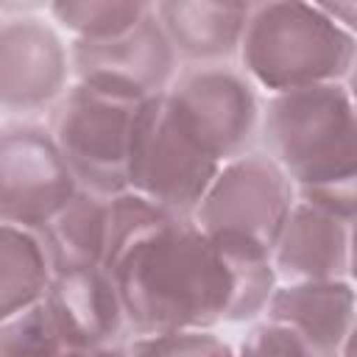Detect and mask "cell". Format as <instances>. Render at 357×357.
<instances>
[{"mask_svg": "<svg viewBox=\"0 0 357 357\" xmlns=\"http://www.w3.org/2000/svg\"><path fill=\"white\" fill-rule=\"evenodd\" d=\"M112 276L128 332H204L262 315L279 284L271 251L229 234H206L192 218H167L103 265Z\"/></svg>", "mask_w": 357, "mask_h": 357, "instance_id": "1", "label": "cell"}, {"mask_svg": "<svg viewBox=\"0 0 357 357\" xmlns=\"http://www.w3.org/2000/svg\"><path fill=\"white\" fill-rule=\"evenodd\" d=\"M357 39L335 25L318 3H251L240 42V70L268 95L321 84H349Z\"/></svg>", "mask_w": 357, "mask_h": 357, "instance_id": "2", "label": "cell"}, {"mask_svg": "<svg viewBox=\"0 0 357 357\" xmlns=\"http://www.w3.org/2000/svg\"><path fill=\"white\" fill-rule=\"evenodd\" d=\"M259 142L296 190L357 181V117L349 84L268 95Z\"/></svg>", "mask_w": 357, "mask_h": 357, "instance_id": "3", "label": "cell"}, {"mask_svg": "<svg viewBox=\"0 0 357 357\" xmlns=\"http://www.w3.org/2000/svg\"><path fill=\"white\" fill-rule=\"evenodd\" d=\"M181 134L212 162H231L259 142L262 100L234 64L178 67L162 95Z\"/></svg>", "mask_w": 357, "mask_h": 357, "instance_id": "4", "label": "cell"}, {"mask_svg": "<svg viewBox=\"0 0 357 357\" xmlns=\"http://www.w3.org/2000/svg\"><path fill=\"white\" fill-rule=\"evenodd\" d=\"M139 103L70 84L61 100L50 109L47 128L81 190L100 195L128 190L126 167Z\"/></svg>", "mask_w": 357, "mask_h": 357, "instance_id": "5", "label": "cell"}, {"mask_svg": "<svg viewBox=\"0 0 357 357\" xmlns=\"http://www.w3.org/2000/svg\"><path fill=\"white\" fill-rule=\"evenodd\" d=\"M162 95L137 106L126 187L178 218H192L220 165L181 134Z\"/></svg>", "mask_w": 357, "mask_h": 357, "instance_id": "6", "label": "cell"}, {"mask_svg": "<svg viewBox=\"0 0 357 357\" xmlns=\"http://www.w3.org/2000/svg\"><path fill=\"white\" fill-rule=\"evenodd\" d=\"M293 204L296 187L279 165L262 151H248L218 167L192 223L206 234L243 237L271 251Z\"/></svg>", "mask_w": 357, "mask_h": 357, "instance_id": "7", "label": "cell"}, {"mask_svg": "<svg viewBox=\"0 0 357 357\" xmlns=\"http://www.w3.org/2000/svg\"><path fill=\"white\" fill-rule=\"evenodd\" d=\"M78 184L61 159L47 126L8 120L0 126V223L36 231Z\"/></svg>", "mask_w": 357, "mask_h": 357, "instance_id": "8", "label": "cell"}, {"mask_svg": "<svg viewBox=\"0 0 357 357\" xmlns=\"http://www.w3.org/2000/svg\"><path fill=\"white\" fill-rule=\"evenodd\" d=\"M73 84L92 92L139 103L162 95L178 73V59L151 11L131 31L112 39L70 42Z\"/></svg>", "mask_w": 357, "mask_h": 357, "instance_id": "9", "label": "cell"}, {"mask_svg": "<svg viewBox=\"0 0 357 357\" xmlns=\"http://www.w3.org/2000/svg\"><path fill=\"white\" fill-rule=\"evenodd\" d=\"M70 84L61 33L42 14H0V112H50Z\"/></svg>", "mask_w": 357, "mask_h": 357, "instance_id": "10", "label": "cell"}, {"mask_svg": "<svg viewBox=\"0 0 357 357\" xmlns=\"http://www.w3.org/2000/svg\"><path fill=\"white\" fill-rule=\"evenodd\" d=\"M42 304L73 351L123 346L131 337L117 287L103 268L53 273Z\"/></svg>", "mask_w": 357, "mask_h": 357, "instance_id": "11", "label": "cell"}, {"mask_svg": "<svg viewBox=\"0 0 357 357\" xmlns=\"http://www.w3.org/2000/svg\"><path fill=\"white\" fill-rule=\"evenodd\" d=\"M354 223L340 220L296 198L273 248L271 262L279 282H337L351 279Z\"/></svg>", "mask_w": 357, "mask_h": 357, "instance_id": "12", "label": "cell"}, {"mask_svg": "<svg viewBox=\"0 0 357 357\" xmlns=\"http://www.w3.org/2000/svg\"><path fill=\"white\" fill-rule=\"evenodd\" d=\"M301 335L321 357H351L354 335V284L337 282H279L262 310Z\"/></svg>", "mask_w": 357, "mask_h": 357, "instance_id": "13", "label": "cell"}, {"mask_svg": "<svg viewBox=\"0 0 357 357\" xmlns=\"http://www.w3.org/2000/svg\"><path fill=\"white\" fill-rule=\"evenodd\" d=\"M251 3L215 0H162L153 14L184 67L231 64L240 50Z\"/></svg>", "mask_w": 357, "mask_h": 357, "instance_id": "14", "label": "cell"}, {"mask_svg": "<svg viewBox=\"0 0 357 357\" xmlns=\"http://www.w3.org/2000/svg\"><path fill=\"white\" fill-rule=\"evenodd\" d=\"M112 195L75 190V195L33 234L50 262L53 273L103 268L109 240Z\"/></svg>", "mask_w": 357, "mask_h": 357, "instance_id": "15", "label": "cell"}, {"mask_svg": "<svg viewBox=\"0 0 357 357\" xmlns=\"http://www.w3.org/2000/svg\"><path fill=\"white\" fill-rule=\"evenodd\" d=\"M53 282L33 231L0 223V324L36 307Z\"/></svg>", "mask_w": 357, "mask_h": 357, "instance_id": "16", "label": "cell"}, {"mask_svg": "<svg viewBox=\"0 0 357 357\" xmlns=\"http://www.w3.org/2000/svg\"><path fill=\"white\" fill-rule=\"evenodd\" d=\"M153 11L142 0H56L47 14L73 33V39H112L139 25Z\"/></svg>", "mask_w": 357, "mask_h": 357, "instance_id": "17", "label": "cell"}, {"mask_svg": "<svg viewBox=\"0 0 357 357\" xmlns=\"http://www.w3.org/2000/svg\"><path fill=\"white\" fill-rule=\"evenodd\" d=\"M75 351L56 332L45 304L0 324V357H73Z\"/></svg>", "mask_w": 357, "mask_h": 357, "instance_id": "18", "label": "cell"}, {"mask_svg": "<svg viewBox=\"0 0 357 357\" xmlns=\"http://www.w3.org/2000/svg\"><path fill=\"white\" fill-rule=\"evenodd\" d=\"M128 357H231V346L212 329L134 335L126 343Z\"/></svg>", "mask_w": 357, "mask_h": 357, "instance_id": "19", "label": "cell"}, {"mask_svg": "<svg viewBox=\"0 0 357 357\" xmlns=\"http://www.w3.org/2000/svg\"><path fill=\"white\" fill-rule=\"evenodd\" d=\"M231 357H321V354L293 329L262 318L248 329L245 340L240 343L237 351H231Z\"/></svg>", "mask_w": 357, "mask_h": 357, "instance_id": "20", "label": "cell"}, {"mask_svg": "<svg viewBox=\"0 0 357 357\" xmlns=\"http://www.w3.org/2000/svg\"><path fill=\"white\" fill-rule=\"evenodd\" d=\"M318 8L343 31L354 33V22H357V3H318Z\"/></svg>", "mask_w": 357, "mask_h": 357, "instance_id": "21", "label": "cell"}, {"mask_svg": "<svg viewBox=\"0 0 357 357\" xmlns=\"http://www.w3.org/2000/svg\"><path fill=\"white\" fill-rule=\"evenodd\" d=\"M73 357H128V349H126V343H123V346H103V349L75 351Z\"/></svg>", "mask_w": 357, "mask_h": 357, "instance_id": "22", "label": "cell"}]
</instances>
